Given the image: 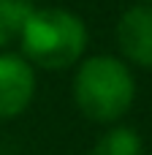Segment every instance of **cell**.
<instances>
[{
    "label": "cell",
    "mask_w": 152,
    "mask_h": 155,
    "mask_svg": "<svg viewBox=\"0 0 152 155\" xmlns=\"http://www.w3.org/2000/svg\"><path fill=\"white\" fill-rule=\"evenodd\" d=\"M73 98L84 117L95 123H114L131 109L136 98V82L122 60L95 54L79 65Z\"/></svg>",
    "instance_id": "cell-1"
},
{
    "label": "cell",
    "mask_w": 152,
    "mask_h": 155,
    "mask_svg": "<svg viewBox=\"0 0 152 155\" xmlns=\"http://www.w3.org/2000/svg\"><path fill=\"white\" fill-rule=\"evenodd\" d=\"M22 52L46 71L73 65L87 46L84 22L65 8H38L22 30Z\"/></svg>",
    "instance_id": "cell-2"
},
{
    "label": "cell",
    "mask_w": 152,
    "mask_h": 155,
    "mask_svg": "<svg viewBox=\"0 0 152 155\" xmlns=\"http://www.w3.org/2000/svg\"><path fill=\"white\" fill-rule=\"evenodd\" d=\"M35 93V74L19 54H0V120L22 114Z\"/></svg>",
    "instance_id": "cell-3"
},
{
    "label": "cell",
    "mask_w": 152,
    "mask_h": 155,
    "mask_svg": "<svg viewBox=\"0 0 152 155\" xmlns=\"http://www.w3.org/2000/svg\"><path fill=\"white\" fill-rule=\"evenodd\" d=\"M117 44L131 63L152 68V5L128 8L120 16Z\"/></svg>",
    "instance_id": "cell-4"
},
{
    "label": "cell",
    "mask_w": 152,
    "mask_h": 155,
    "mask_svg": "<svg viewBox=\"0 0 152 155\" xmlns=\"http://www.w3.org/2000/svg\"><path fill=\"white\" fill-rule=\"evenodd\" d=\"M33 11L30 0H0V49L22 35Z\"/></svg>",
    "instance_id": "cell-5"
},
{
    "label": "cell",
    "mask_w": 152,
    "mask_h": 155,
    "mask_svg": "<svg viewBox=\"0 0 152 155\" xmlns=\"http://www.w3.org/2000/svg\"><path fill=\"white\" fill-rule=\"evenodd\" d=\"M141 139L133 128H114L98 139L90 155H141Z\"/></svg>",
    "instance_id": "cell-6"
},
{
    "label": "cell",
    "mask_w": 152,
    "mask_h": 155,
    "mask_svg": "<svg viewBox=\"0 0 152 155\" xmlns=\"http://www.w3.org/2000/svg\"><path fill=\"white\" fill-rule=\"evenodd\" d=\"M144 3H152V0H144Z\"/></svg>",
    "instance_id": "cell-7"
}]
</instances>
